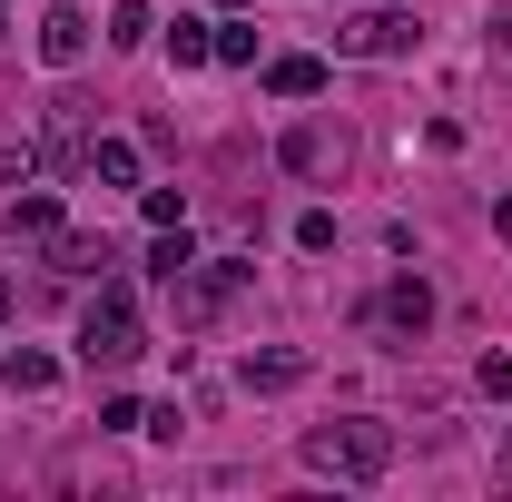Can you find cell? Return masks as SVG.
Returning a JSON list of instances; mask_svg holds the SVG:
<instances>
[{"label":"cell","instance_id":"6da1fadb","mask_svg":"<svg viewBox=\"0 0 512 502\" xmlns=\"http://www.w3.org/2000/svg\"><path fill=\"white\" fill-rule=\"evenodd\" d=\"M306 463H316V473H345V483H375L384 463H394V424H375V414L316 424V434H306Z\"/></svg>","mask_w":512,"mask_h":502},{"label":"cell","instance_id":"7a4b0ae2","mask_svg":"<svg viewBox=\"0 0 512 502\" xmlns=\"http://www.w3.org/2000/svg\"><path fill=\"white\" fill-rule=\"evenodd\" d=\"M128 355H138V296H128V286H99V306L79 325V365H89V375H119Z\"/></svg>","mask_w":512,"mask_h":502},{"label":"cell","instance_id":"3957f363","mask_svg":"<svg viewBox=\"0 0 512 502\" xmlns=\"http://www.w3.org/2000/svg\"><path fill=\"white\" fill-rule=\"evenodd\" d=\"M40 168H60V178H69V168H89V99H69V89H60V99L40 109Z\"/></svg>","mask_w":512,"mask_h":502},{"label":"cell","instance_id":"277c9868","mask_svg":"<svg viewBox=\"0 0 512 502\" xmlns=\"http://www.w3.org/2000/svg\"><path fill=\"white\" fill-rule=\"evenodd\" d=\"M424 30L404 20V10H365V20H345V50H365V60H404Z\"/></svg>","mask_w":512,"mask_h":502},{"label":"cell","instance_id":"5b68a950","mask_svg":"<svg viewBox=\"0 0 512 502\" xmlns=\"http://www.w3.org/2000/svg\"><path fill=\"white\" fill-rule=\"evenodd\" d=\"M0 237H10V247H50V237H60V197L50 188L10 197V207H0Z\"/></svg>","mask_w":512,"mask_h":502},{"label":"cell","instance_id":"8992f818","mask_svg":"<svg viewBox=\"0 0 512 502\" xmlns=\"http://www.w3.org/2000/svg\"><path fill=\"white\" fill-rule=\"evenodd\" d=\"M375 315H384V325H394V335H424V325H434V286H424V276H394Z\"/></svg>","mask_w":512,"mask_h":502},{"label":"cell","instance_id":"52a82bcc","mask_svg":"<svg viewBox=\"0 0 512 502\" xmlns=\"http://www.w3.org/2000/svg\"><path fill=\"white\" fill-rule=\"evenodd\" d=\"M40 60H50V69L89 60V10H50V20H40Z\"/></svg>","mask_w":512,"mask_h":502},{"label":"cell","instance_id":"ba28073f","mask_svg":"<svg viewBox=\"0 0 512 502\" xmlns=\"http://www.w3.org/2000/svg\"><path fill=\"white\" fill-rule=\"evenodd\" d=\"M188 266H197V237H188V217H178V227H158V237H148V276L168 286V276H188Z\"/></svg>","mask_w":512,"mask_h":502},{"label":"cell","instance_id":"9c48e42d","mask_svg":"<svg viewBox=\"0 0 512 502\" xmlns=\"http://www.w3.org/2000/svg\"><path fill=\"white\" fill-rule=\"evenodd\" d=\"M50 266H60V276H99V266H119V256H109V237H50Z\"/></svg>","mask_w":512,"mask_h":502},{"label":"cell","instance_id":"30bf717a","mask_svg":"<svg viewBox=\"0 0 512 502\" xmlns=\"http://www.w3.org/2000/svg\"><path fill=\"white\" fill-rule=\"evenodd\" d=\"M286 384H306V355H247V394H286Z\"/></svg>","mask_w":512,"mask_h":502},{"label":"cell","instance_id":"8fae6325","mask_svg":"<svg viewBox=\"0 0 512 502\" xmlns=\"http://www.w3.org/2000/svg\"><path fill=\"white\" fill-rule=\"evenodd\" d=\"M266 89H276V99H316V89H325V60H266Z\"/></svg>","mask_w":512,"mask_h":502},{"label":"cell","instance_id":"7c38bea8","mask_svg":"<svg viewBox=\"0 0 512 502\" xmlns=\"http://www.w3.org/2000/svg\"><path fill=\"white\" fill-rule=\"evenodd\" d=\"M89 178L128 188V178H138V148H128V138H89Z\"/></svg>","mask_w":512,"mask_h":502},{"label":"cell","instance_id":"4fadbf2b","mask_svg":"<svg viewBox=\"0 0 512 502\" xmlns=\"http://www.w3.org/2000/svg\"><path fill=\"white\" fill-rule=\"evenodd\" d=\"M276 158H286V168H296V178H316L325 158H335V138H325V128H296V138H286V148H276Z\"/></svg>","mask_w":512,"mask_h":502},{"label":"cell","instance_id":"5bb4252c","mask_svg":"<svg viewBox=\"0 0 512 502\" xmlns=\"http://www.w3.org/2000/svg\"><path fill=\"white\" fill-rule=\"evenodd\" d=\"M0 375L20 384V394H50V384H60V365H50V355H30V345H20V355H10V365H0Z\"/></svg>","mask_w":512,"mask_h":502},{"label":"cell","instance_id":"9a60e30c","mask_svg":"<svg viewBox=\"0 0 512 502\" xmlns=\"http://www.w3.org/2000/svg\"><path fill=\"white\" fill-rule=\"evenodd\" d=\"M148 30H158V20H148V0H119V10H109V40H119V50H138Z\"/></svg>","mask_w":512,"mask_h":502},{"label":"cell","instance_id":"2e32d148","mask_svg":"<svg viewBox=\"0 0 512 502\" xmlns=\"http://www.w3.org/2000/svg\"><path fill=\"white\" fill-rule=\"evenodd\" d=\"M168 60H178V69H197V60H217V40H207L197 20H178V30H168Z\"/></svg>","mask_w":512,"mask_h":502},{"label":"cell","instance_id":"e0dca14e","mask_svg":"<svg viewBox=\"0 0 512 502\" xmlns=\"http://www.w3.org/2000/svg\"><path fill=\"white\" fill-rule=\"evenodd\" d=\"M296 247H306V256L335 247V217H325V207H306V217H296Z\"/></svg>","mask_w":512,"mask_h":502},{"label":"cell","instance_id":"ac0fdd59","mask_svg":"<svg viewBox=\"0 0 512 502\" xmlns=\"http://www.w3.org/2000/svg\"><path fill=\"white\" fill-rule=\"evenodd\" d=\"M138 217H148V227H178V217H188V197H178V188H148V207H138Z\"/></svg>","mask_w":512,"mask_h":502},{"label":"cell","instance_id":"d6986e66","mask_svg":"<svg viewBox=\"0 0 512 502\" xmlns=\"http://www.w3.org/2000/svg\"><path fill=\"white\" fill-rule=\"evenodd\" d=\"M217 60H237V69L256 60V30H247V20H227V30H217Z\"/></svg>","mask_w":512,"mask_h":502},{"label":"cell","instance_id":"ffe728a7","mask_svg":"<svg viewBox=\"0 0 512 502\" xmlns=\"http://www.w3.org/2000/svg\"><path fill=\"white\" fill-rule=\"evenodd\" d=\"M493 40H503V50H512V20H503V30H493Z\"/></svg>","mask_w":512,"mask_h":502},{"label":"cell","instance_id":"44dd1931","mask_svg":"<svg viewBox=\"0 0 512 502\" xmlns=\"http://www.w3.org/2000/svg\"><path fill=\"white\" fill-rule=\"evenodd\" d=\"M0 10H10V0H0Z\"/></svg>","mask_w":512,"mask_h":502}]
</instances>
